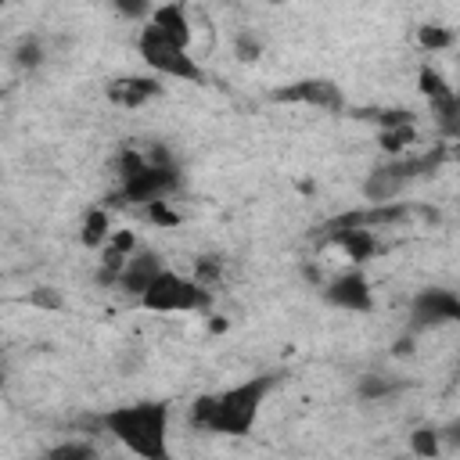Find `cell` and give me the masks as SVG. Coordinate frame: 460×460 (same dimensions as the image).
Returning <instances> with one entry per match:
<instances>
[{"mask_svg":"<svg viewBox=\"0 0 460 460\" xmlns=\"http://www.w3.org/2000/svg\"><path fill=\"white\" fill-rule=\"evenodd\" d=\"M108 230H111V226H108V212H104V208L86 212V223H83V244H86V248H104V244L111 241Z\"/></svg>","mask_w":460,"mask_h":460,"instance_id":"obj_15","label":"cell"},{"mask_svg":"<svg viewBox=\"0 0 460 460\" xmlns=\"http://www.w3.org/2000/svg\"><path fill=\"white\" fill-rule=\"evenodd\" d=\"M420 93L428 97V104H438V101H446L449 93H453V86L435 72V68H420Z\"/></svg>","mask_w":460,"mask_h":460,"instance_id":"obj_17","label":"cell"},{"mask_svg":"<svg viewBox=\"0 0 460 460\" xmlns=\"http://www.w3.org/2000/svg\"><path fill=\"white\" fill-rule=\"evenodd\" d=\"M338 248H345V255L352 262H367L377 255V234L374 230H331L327 234Z\"/></svg>","mask_w":460,"mask_h":460,"instance_id":"obj_12","label":"cell"},{"mask_svg":"<svg viewBox=\"0 0 460 460\" xmlns=\"http://www.w3.org/2000/svg\"><path fill=\"white\" fill-rule=\"evenodd\" d=\"M169 402H126L104 413V428L140 460H172L169 453Z\"/></svg>","mask_w":460,"mask_h":460,"instance_id":"obj_2","label":"cell"},{"mask_svg":"<svg viewBox=\"0 0 460 460\" xmlns=\"http://www.w3.org/2000/svg\"><path fill=\"white\" fill-rule=\"evenodd\" d=\"M442 435H446V438H449L453 446H460V420H456V424H449V428H446Z\"/></svg>","mask_w":460,"mask_h":460,"instance_id":"obj_24","label":"cell"},{"mask_svg":"<svg viewBox=\"0 0 460 460\" xmlns=\"http://www.w3.org/2000/svg\"><path fill=\"white\" fill-rule=\"evenodd\" d=\"M108 101L119 108H140L147 101H155L162 93V83L155 75H119L108 83Z\"/></svg>","mask_w":460,"mask_h":460,"instance_id":"obj_8","label":"cell"},{"mask_svg":"<svg viewBox=\"0 0 460 460\" xmlns=\"http://www.w3.org/2000/svg\"><path fill=\"white\" fill-rule=\"evenodd\" d=\"M273 385H277V374H255L216 395H198L190 402V424L219 435H248Z\"/></svg>","mask_w":460,"mask_h":460,"instance_id":"obj_1","label":"cell"},{"mask_svg":"<svg viewBox=\"0 0 460 460\" xmlns=\"http://www.w3.org/2000/svg\"><path fill=\"white\" fill-rule=\"evenodd\" d=\"M431 115H435V126H438L442 137L460 140V90H453L446 101L431 104Z\"/></svg>","mask_w":460,"mask_h":460,"instance_id":"obj_13","label":"cell"},{"mask_svg":"<svg viewBox=\"0 0 460 460\" xmlns=\"http://www.w3.org/2000/svg\"><path fill=\"white\" fill-rule=\"evenodd\" d=\"M137 50H140L144 65H147L151 72H158V75L187 79V83H201V79H205L201 65L190 58V50L180 47V43H172V40H165L155 25H144V29H140V36H137Z\"/></svg>","mask_w":460,"mask_h":460,"instance_id":"obj_3","label":"cell"},{"mask_svg":"<svg viewBox=\"0 0 460 460\" xmlns=\"http://www.w3.org/2000/svg\"><path fill=\"white\" fill-rule=\"evenodd\" d=\"M47 460H101V453L90 442H61L47 453Z\"/></svg>","mask_w":460,"mask_h":460,"instance_id":"obj_18","label":"cell"},{"mask_svg":"<svg viewBox=\"0 0 460 460\" xmlns=\"http://www.w3.org/2000/svg\"><path fill=\"white\" fill-rule=\"evenodd\" d=\"M234 47H237L241 61H255V58L262 54V40H259V36H252V32H237Z\"/></svg>","mask_w":460,"mask_h":460,"instance_id":"obj_22","label":"cell"},{"mask_svg":"<svg viewBox=\"0 0 460 460\" xmlns=\"http://www.w3.org/2000/svg\"><path fill=\"white\" fill-rule=\"evenodd\" d=\"M140 305L151 309V313H198V309L208 305V288H201L194 277H183V273L165 270L140 295Z\"/></svg>","mask_w":460,"mask_h":460,"instance_id":"obj_4","label":"cell"},{"mask_svg":"<svg viewBox=\"0 0 460 460\" xmlns=\"http://www.w3.org/2000/svg\"><path fill=\"white\" fill-rule=\"evenodd\" d=\"M417 40H420V47H428V50H442V47H449V43H453V32H449V29H442V25H424Z\"/></svg>","mask_w":460,"mask_h":460,"instance_id":"obj_21","label":"cell"},{"mask_svg":"<svg viewBox=\"0 0 460 460\" xmlns=\"http://www.w3.org/2000/svg\"><path fill=\"white\" fill-rule=\"evenodd\" d=\"M402 388V381L399 377H392V374H385V370H377V374H363V381H359V395L363 399H388V395H395Z\"/></svg>","mask_w":460,"mask_h":460,"instance_id":"obj_14","label":"cell"},{"mask_svg":"<svg viewBox=\"0 0 460 460\" xmlns=\"http://www.w3.org/2000/svg\"><path fill=\"white\" fill-rule=\"evenodd\" d=\"M413 140H417L413 122H402V126H385V129H381V147H385V151H392V155H402V151H406Z\"/></svg>","mask_w":460,"mask_h":460,"instance_id":"obj_16","label":"cell"},{"mask_svg":"<svg viewBox=\"0 0 460 460\" xmlns=\"http://www.w3.org/2000/svg\"><path fill=\"white\" fill-rule=\"evenodd\" d=\"M273 101H291V104H309V108H323V111H341L345 97L331 79H298L284 90L273 93Z\"/></svg>","mask_w":460,"mask_h":460,"instance_id":"obj_6","label":"cell"},{"mask_svg":"<svg viewBox=\"0 0 460 460\" xmlns=\"http://www.w3.org/2000/svg\"><path fill=\"white\" fill-rule=\"evenodd\" d=\"M438 438H442V431H435V428H417V431L410 435V449H413L417 456L431 460V456L438 453Z\"/></svg>","mask_w":460,"mask_h":460,"instance_id":"obj_19","label":"cell"},{"mask_svg":"<svg viewBox=\"0 0 460 460\" xmlns=\"http://www.w3.org/2000/svg\"><path fill=\"white\" fill-rule=\"evenodd\" d=\"M442 323H460V295L449 288H424L410 302V331H428Z\"/></svg>","mask_w":460,"mask_h":460,"instance_id":"obj_5","label":"cell"},{"mask_svg":"<svg viewBox=\"0 0 460 460\" xmlns=\"http://www.w3.org/2000/svg\"><path fill=\"white\" fill-rule=\"evenodd\" d=\"M14 61H18L22 68H36V65L43 61V47H40V40H36V36H22L18 47H14Z\"/></svg>","mask_w":460,"mask_h":460,"instance_id":"obj_20","label":"cell"},{"mask_svg":"<svg viewBox=\"0 0 460 460\" xmlns=\"http://www.w3.org/2000/svg\"><path fill=\"white\" fill-rule=\"evenodd\" d=\"M147 25H155L165 40H172V43H180V47L190 50V22H187V7L183 4H162V7H155Z\"/></svg>","mask_w":460,"mask_h":460,"instance_id":"obj_10","label":"cell"},{"mask_svg":"<svg viewBox=\"0 0 460 460\" xmlns=\"http://www.w3.org/2000/svg\"><path fill=\"white\" fill-rule=\"evenodd\" d=\"M162 273H165L162 259H158L155 252L140 248V252H133V255H129V262H126V270H122V277H119V288H122V291H129V295H144V291H147Z\"/></svg>","mask_w":460,"mask_h":460,"instance_id":"obj_9","label":"cell"},{"mask_svg":"<svg viewBox=\"0 0 460 460\" xmlns=\"http://www.w3.org/2000/svg\"><path fill=\"white\" fill-rule=\"evenodd\" d=\"M402 187H406V180H402L392 165H381V169H374V172L367 176L363 198H367L370 205H388V201H395V198L402 194Z\"/></svg>","mask_w":460,"mask_h":460,"instance_id":"obj_11","label":"cell"},{"mask_svg":"<svg viewBox=\"0 0 460 460\" xmlns=\"http://www.w3.org/2000/svg\"><path fill=\"white\" fill-rule=\"evenodd\" d=\"M323 295H327L331 305L349 309V313H370V305H374L370 280H367L359 270H345V273H338V277L327 284Z\"/></svg>","mask_w":460,"mask_h":460,"instance_id":"obj_7","label":"cell"},{"mask_svg":"<svg viewBox=\"0 0 460 460\" xmlns=\"http://www.w3.org/2000/svg\"><path fill=\"white\" fill-rule=\"evenodd\" d=\"M147 212H151V219H158V223H169V226L176 223V212H172V208H165V201H158V205H151Z\"/></svg>","mask_w":460,"mask_h":460,"instance_id":"obj_23","label":"cell"}]
</instances>
